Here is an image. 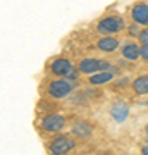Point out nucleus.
Instances as JSON below:
<instances>
[{"label": "nucleus", "instance_id": "2eb2a0df", "mask_svg": "<svg viewBox=\"0 0 148 155\" xmlns=\"http://www.w3.org/2000/svg\"><path fill=\"white\" fill-rule=\"evenodd\" d=\"M141 57L145 59V61H148V43L141 45Z\"/></svg>", "mask_w": 148, "mask_h": 155}, {"label": "nucleus", "instance_id": "f8f14e48", "mask_svg": "<svg viewBox=\"0 0 148 155\" xmlns=\"http://www.w3.org/2000/svg\"><path fill=\"white\" fill-rule=\"evenodd\" d=\"M133 90L138 95H146L148 93V76H140L133 81Z\"/></svg>", "mask_w": 148, "mask_h": 155}, {"label": "nucleus", "instance_id": "4468645a", "mask_svg": "<svg viewBox=\"0 0 148 155\" xmlns=\"http://www.w3.org/2000/svg\"><path fill=\"white\" fill-rule=\"evenodd\" d=\"M138 38H140V41H141V43H148V28H145L143 31H140Z\"/></svg>", "mask_w": 148, "mask_h": 155}, {"label": "nucleus", "instance_id": "20e7f679", "mask_svg": "<svg viewBox=\"0 0 148 155\" xmlns=\"http://www.w3.org/2000/svg\"><path fill=\"white\" fill-rule=\"evenodd\" d=\"M66 124V119L64 116L61 114H48V116L43 117V121H41V127H43L45 131H48V133H57V131H61L62 127Z\"/></svg>", "mask_w": 148, "mask_h": 155}, {"label": "nucleus", "instance_id": "9b49d317", "mask_svg": "<svg viewBox=\"0 0 148 155\" xmlns=\"http://www.w3.org/2000/svg\"><path fill=\"white\" fill-rule=\"evenodd\" d=\"M72 134H76L77 138H88L91 134V126L88 122H76L72 126Z\"/></svg>", "mask_w": 148, "mask_h": 155}, {"label": "nucleus", "instance_id": "6ab92c4d", "mask_svg": "<svg viewBox=\"0 0 148 155\" xmlns=\"http://www.w3.org/2000/svg\"><path fill=\"white\" fill-rule=\"evenodd\" d=\"M145 131H146V134H148V124H146V126H145Z\"/></svg>", "mask_w": 148, "mask_h": 155}, {"label": "nucleus", "instance_id": "7ed1b4c3", "mask_svg": "<svg viewBox=\"0 0 148 155\" xmlns=\"http://www.w3.org/2000/svg\"><path fill=\"white\" fill-rule=\"evenodd\" d=\"M71 91H72V83L67 81V79H64V78L52 81L50 86H48V93L52 95L54 98H66Z\"/></svg>", "mask_w": 148, "mask_h": 155}, {"label": "nucleus", "instance_id": "f03ea898", "mask_svg": "<svg viewBox=\"0 0 148 155\" xmlns=\"http://www.w3.org/2000/svg\"><path fill=\"white\" fill-rule=\"evenodd\" d=\"M122 26H124V21H122L121 16H109L98 22L97 29H98V33L107 35V33H117L119 29H122Z\"/></svg>", "mask_w": 148, "mask_h": 155}, {"label": "nucleus", "instance_id": "0eeeda50", "mask_svg": "<svg viewBox=\"0 0 148 155\" xmlns=\"http://www.w3.org/2000/svg\"><path fill=\"white\" fill-rule=\"evenodd\" d=\"M110 116L114 117L117 122H124L126 117L129 116V109H127V105L117 102V104H114V105L110 107Z\"/></svg>", "mask_w": 148, "mask_h": 155}, {"label": "nucleus", "instance_id": "ddd939ff", "mask_svg": "<svg viewBox=\"0 0 148 155\" xmlns=\"http://www.w3.org/2000/svg\"><path fill=\"white\" fill-rule=\"evenodd\" d=\"M112 78H114L112 71H102L100 74H93V76H90V83H91V84H104V83H109Z\"/></svg>", "mask_w": 148, "mask_h": 155}, {"label": "nucleus", "instance_id": "f3484780", "mask_svg": "<svg viewBox=\"0 0 148 155\" xmlns=\"http://www.w3.org/2000/svg\"><path fill=\"white\" fill-rule=\"evenodd\" d=\"M67 78H71V79H76V78H77V71H71L69 74H67Z\"/></svg>", "mask_w": 148, "mask_h": 155}, {"label": "nucleus", "instance_id": "39448f33", "mask_svg": "<svg viewBox=\"0 0 148 155\" xmlns=\"http://www.w3.org/2000/svg\"><path fill=\"white\" fill-rule=\"evenodd\" d=\"M133 19L136 24H141V26H148V4H136L134 9H133Z\"/></svg>", "mask_w": 148, "mask_h": 155}, {"label": "nucleus", "instance_id": "a211bd4d", "mask_svg": "<svg viewBox=\"0 0 148 155\" xmlns=\"http://www.w3.org/2000/svg\"><path fill=\"white\" fill-rule=\"evenodd\" d=\"M141 153H143V155H148V147H143V148H141Z\"/></svg>", "mask_w": 148, "mask_h": 155}, {"label": "nucleus", "instance_id": "f257e3e1", "mask_svg": "<svg viewBox=\"0 0 148 155\" xmlns=\"http://www.w3.org/2000/svg\"><path fill=\"white\" fill-rule=\"evenodd\" d=\"M74 147H76L74 140H71L69 136H59V138H55L54 141L50 143L48 150H50L52 155H66V153H69Z\"/></svg>", "mask_w": 148, "mask_h": 155}, {"label": "nucleus", "instance_id": "6e6552de", "mask_svg": "<svg viewBox=\"0 0 148 155\" xmlns=\"http://www.w3.org/2000/svg\"><path fill=\"white\" fill-rule=\"evenodd\" d=\"M100 62L98 59H83L79 64V71L84 74H95L97 71H100Z\"/></svg>", "mask_w": 148, "mask_h": 155}, {"label": "nucleus", "instance_id": "1a4fd4ad", "mask_svg": "<svg viewBox=\"0 0 148 155\" xmlns=\"http://www.w3.org/2000/svg\"><path fill=\"white\" fill-rule=\"evenodd\" d=\"M122 55L127 61H136L138 57H141V47H138L136 43H126L122 47Z\"/></svg>", "mask_w": 148, "mask_h": 155}, {"label": "nucleus", "instance_id": "aec40b11", "mask_svg": "<svg viewBox=\"0 0 148 155\" xmlns=\"http://www.w3.org/2000/svg\"><path fill=\"white\" fill-rule=\"evenodd\" d=\"M81 155H84V153H81Z\"/></svg>", "mask_w": 148, "mask_h": 155}, {"label": "nucleus", "instance_id": "9d476101", "mask_svg": "<svg viewBox=\"0 0 148 155\" xmlns=\"http://www.w3.org/2000/svg\"><path fill=\"white\" fill-rule=\"evenodd\" d=\"M102 52H114L117 47H119V41L115 38H112V36H104V38L98 41V45H97Z\"/></svg>", "mask_w": 148, "mask_h": 155}, {"label": "nucleus", "instance_id": "423d86ee", "mask_svg": "<svg viewBox=\"0 0 148 155\" xmlns=\"http://www.w3.org/2000/svg\"><path fill=\"white\" fill-rule=\"evenodd\" d=\"M72 71L71 67V62L67 61V59H57V61L52 62V72H54L55 76H67L69 72Z\"/></svg>", "mask_w": 148, "mask_h": 155}, {"label": "nucleus", "instance_id": "dca6fc26", "mask_svg": "<svg viewBox=\"0 0 148 155\" xmlns=\"http://www.w3.org/2000/svg\"><path fill=\"white\" fill-rule=\"evenodd\" d=\"M129 33L131 35H140V31H138L136 26H131V28H129Z\"/></svg>", "mask_w": 148, "mask_h": 155}]
</instances>
